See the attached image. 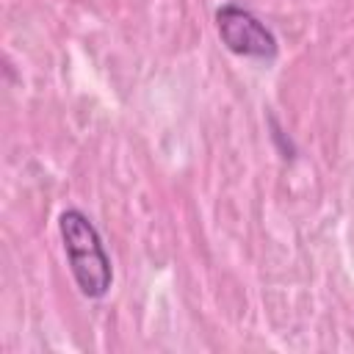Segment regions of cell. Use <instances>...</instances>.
Masks as SVG:
<instances>
[{"label": "cell", "instance_id": "7a4b0ae2", "mask_svg": "<svg viewBox=\"0 0 354 354\" xmlns=\"http://www.w3.org/2000/svg\"><path fill=\"white\" fill-rule=\"evenodd\" d=\"M216 28L221 41L238 53V55H252V58H274L277 55V39L274 33L246 8L227 3L216 11Z\"/></svg>", "mask_w": 354, "mask_h": 354}, {"label": "cell", "instance_id": "6da1fadb", "mask_svg": "<svg viewBox=\"0 0 354 354\" xmlns=\"http://www.w3.org/2000/svg\"><path fill=\"white\" fill-rule=\"evenodd\" d=\"M58 230H61L64 252H66V260H69V268H72V277L80 293L88 299L105 296L111 288L113 271H111V260L105 254L97 227L88 221L86 213L69 207L58 216Z\"/></svg>", "mask_w": 354, "mask_h": 354}]
</instances>
